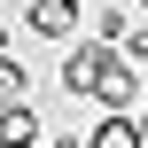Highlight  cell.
<instances>
[{
    "mask_svg": "<svg viewBox=\"0 0 148 148\" xmlns=\"http://www.w3.org/2000/svg\"><path fill=\"white\" fill-rule=\"evenodd\" d=\"M86 148H148L140 140V117H133V109H109V117L86 133Z\"/></svg>",
    "mask_w": 148,
    "mask_h": 148,
    "instance_id": "3957f363",
    "label": "cell"
},
{
    "mask_svg": "<svg viewBox=\"0 0 148 148\" xmlns=\"http://www.w3.org/2000/svg\"><path fill=\"white\" fill-rule=\"evenodd\" d=\"M125 55H133V62H148V23H140V31H125Z\"/></svg>",
    "mask_w": 148,
    "mask_h": 148,
    "instance_id": "8992f818",
    "label": "cell"
},
{
    "mask_svg": "<svg viewBox=\"0 0 148 148\" xmlns=\"http://www.w3.org/2000/svg\"><path fill=\"white\" fill-rule=\"evenodd\" d=\"M133 117H140V140H148V101H140V109H133Z\"/></svg>",
    "mask_w": 148,
    "mask_h": 148,
    "instance_id": "52a82bcc",
    "label": "cell"
},
{
    "mask_svg": "<svg viewBox=\"0 0 148 148\" xmlns=\"http://www.w3.org/2000/svg\"><path fill=\"white\" fill-rule=\"evenodd\" d=\"M140 8H148V0H140Z\"/></svg>",
    "mask_w": 148,
    "mask_h": 148,
    "instance_id": "30bf717a",
    "label": "cell"
},
{
    "mask_svg": "<svg viewBox=\"0 0 148 148\" xmlns=\"http://www.w3.org/2000/svg\"><path fill=\"white\" fill-rule=\"evenodd\" d=\"M16 101H31V70L16 55H0V109H16Z\"/></svg>",
    "mask_w": 148,
    "mask_h": 148,
    "instance_id": "5b68a950",
    "label": "cell"
},
{
    "mask_svg": "<svg viewBox=\"0 0 148 148\" xmlns=\"http://www.w3.org/2000/svg\"><path fill=\"white\" fill-rule=\"evenodd\" d=\"M78 16H86V0H31V8H23V31H31V39H70Z\"/></svg>",
    "mask_w": 148,
    "mask_h": 148,
    "instance_id": "7a4b0ae2",
    "label": "cell"
},
{
    "mask_svg": "<svg viewBox=\"0 0 148 148\" xmlns=\"http://www.w3.org/2000/svg\"><path fill=\"white\" fill-rule=\"evenodd\" d=\"M94 101H101V109H140V62H133V55H125V62L109 55L101 78H94Z\"/></svg>",
    "mask_w": 148,
    "mask_h": 148,
    "instance_id": "6da1fadb",
    "label": "cell"
},
{
    "mask_svg": "<svg viewBox=\"0 0 148 148\" xmlns=\"http://www.w3.org/2000/svg\"><path fill=\"white\" fill-rule=\"evenodd\" d=\"M0 55H8V23H0Z\"/></svg>",
    "mask_w": 148,
    "mask_h": 148,
    "instance_id": "ba28073f",
    "label": "cell"
},
{
    "mask_svg": "<svg viewBox=\"0 0 148 148\" xmlns=\"http://www.w3.org/2000/svg\"><path fill=\"white\" fill-rule=\"evenodd\" d=\"M55 148H86V140H55Z\"/></svg>",
    "mask_w": 148,
    "mask_h": 148,
    "instance_id": "9c48e42d",
    "label": "cell"
},
{
    "mask_svg": "<svg viewBox=\"0 0 148 148\" xmlns=\"http://www.w3.org/2000/svg\"><path fill=\"white\" fill-rule=\"evenodd\" d=\"M101 62H109V47H70V62H62V94H94Z\"/></svg>",
    "mask_w": 148,
    "mask_h": 148,
    "instance_id": "277c9868",
    "label": "cell"
}]
</instances>
